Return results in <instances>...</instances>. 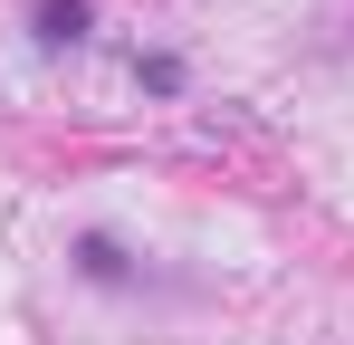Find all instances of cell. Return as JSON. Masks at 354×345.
Listing matches in <instances>:
<instances>
[{"instance_id": "cell-1", "label": "cell", "mask_w": 354, "mask_h": 345, "mask_svg": "<svg viewBox=\"0 0 354 345\" xmlns=\"http://www.w3.org/2000/svg\"><path fill=\"white\" fill-rule=\"evenodd\" d=\"M39 39L48 48H77L86 39V0H39Z\"/></svg>"}]
</instances>
